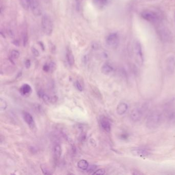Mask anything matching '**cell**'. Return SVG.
<instances>
[{
	"mask_svg": "<svg viewBox=\"0 0 175 175\" xmlns=\"http://www.w3.org/2000/svg\"><path fill=\"white\" fill-rule=\"evenodd\" d=\"M22 41L23 45L24 47H25L27 45L28 41V34L27 31L25 30H24L23 33Z\"/></svg>",
	"mask_w": 175,
	"mask_h": 175,
	"instance_id": "24",
	"label": "cell"
},
{
	"mask_svg": "<svg viewBox=\"0 0 175 175\" xmlns=\"http://www.w3.org/2000/svg\"><path fill=\"white\" fill-rule=\"evenodd\" d=\"M38 95L42 99L45 103H51V97L47 95L42 90H39L38 93Z\"/></svg>",
	"mask_w": 175,
	"mask_h": 175,
	"instance_id": "18",
	"label": "cell"
},
{
	"mask_svg": "<svg viewBox=\"0 0 175 175\" xmlns=\"http://www.w3.org/2000/svg\"><path fill=\"white\" fill-rule=\"evenodd\" d=\"M20 93L22 96L28 97L32 93V88L28 84H24L20 88Z\"/></svg>",
	"mask_w": 175,
	"mask_h": 175,
	"instance_id": "14",
	"label": "cell"
},
{
	"mask_svg": "<svg viewBox=\"0 0 175 175\" xmlns=\"http://www.w3.org/2000/svg\"><path fill=\"white\" fill-rule=\"evenodd\" d=\"M7 107V103L4 99H0V109L1 111L6 110Z\"/></svg>",
	"mask_w": 175,
	"mask_h": 175,
	"instance_id": "25",
	"label": "cell"
},
{
	"mask_svg": "<svg viewBox=\"0 0 175 175\" xmlns=\"http://www.w3.org/2000/svg\"><path fill=\"white\" fill-rule=\"evenodd\" d=\"M106 44L110 48H115L120 43V37L117 33H112L107 35L105 40Z\"/></svg>",
	"mask_w": 175,
	"mask_h": 175,
	"instance_id": "7",
	"label": "cell"
},
{
	"mask_svg": "<svg viewBox=\"0 0 175 175\" xmlns=\"http://www.w3.org/2000/svg\"><path fill=\"white\" fill-rule=\"evenodd\" d=\"M105 172H106L105 169L104 168H100V169H98L97 171H95L93 175H103L105 174Z\"/></svg>",
	"mask_w": 175,
	"mask_h": 175,
	"instance_id": "27",
	"label": "cell"
},
{
	"mask_svg": "<svg viewBox=\"0 0 175 175\" xmlns=\"http://www.w3.org/2000/svg\"><path fill=\"white\" fill-rule=\"evenodd\" d=\"M134 51L137 62L140 65H142L144 61V53L142 44L138 40L135 41L134 44Z\"/></svg>",
	"mask_w": 175,
	"mask_h": 175,
	"instance_id": "4",
	"label": "cell"
},
{
	"mask_svg": "<svg viewBox=\"0 0 175 175\" xmlns=\"http://www.w3.org/2000/svg\"><path fill=\"white\" fill-rule=\"evenodd\" d=\"M88 61V56H84L83 58V61L84 63H87Z\"/></svg>",
	"mask_w": 175,
	"mask_h": 175,
	"instance_id": "34",
	"label": "cell"
},
{
	"mask_svg": "<svg viewBox=\"0 0 175 175\" xmlns=\"http://www.w3.org/2000/svg\"><path fill=\"white\" fill-rule=\"evenodd\" d=\"M99 122L102 129L106 133H109L111 130V123L109 119L104 116H101L99 119Z\"/></svg>",
	"mask_w": 175,
	"mask_h": 175,
	"instance_id": "10",
	"label": "cell"
},
{
	"mask_svg": "<svg viewBox=\"0 0 175 175\" xmlns=\"http://www.w3.org/2000/svg\"><path fill=\"white\" fill-rule=\"evenodd\" d=\"M20 52L17 50H13L11 51V52H10L9 58H10V60L13 62L14 60L18 59L20 57Z\"/></svg>",
	"mask_w": 175,
	"mask_h": 175,
	"instance_id": "22",
	"label": "cell"
},
{
	"mask_svg": "<svg viewBox=\"0 0 175 175\" xmlns=\"http://www.w3.org/2000/svg\"><path fill=\"white\" fill-rule=\"evenodd\" d=\"M165 118L169 124H175V110L171 108H167L165 109Z\"/></svg>",
	"mask_w": 175,
	"mask_h": 175,
	"instance_id": "13",
	"label": "cell"
},
{
	"mask_svg": "<svg viewBox=\"0 0 175 175\" xmlns=\"http://www.w3.org/2000/svg\"><path fill=\"white\" fill-rule=\"evenodd\" d=\"M158 36L164 43L171 42L172 39V34L168 28L165 26H160L157 28Z\"/></svg>",
	"mask_w": 175,
	"mask_h": 175,
	"instance_id": "5",
	"label": "cell"
},
{
	"mask_svg": "<svg viewBox=\"0 0 175 175\" xmlns=\"http://www.w3.org/2000/svg\"><path fill=\"white\" fill-rule=\"evenodd\" d=\"M85 138H86V135H85V134H82L80 137V139L81 141H84L85 140Z\"/></svg>",
	"mask_w": 175,
	"mask_h": 175,
	"instance_id": "33",
	"label": "cell"
},
{
	"mask_svg": "<svg viewBox=\"0 0 175 175\" xmlns=\"http://www.w3.org/2000/svg\"><path fill=\"white\" fill-rule=\"evenodd\" d=\"M54 157L56 159H59L61 157V154H62V148L61 146L59 144H56L54 146Z\"/></svg>",
	"mask_w": 175,
	"mask_h": 175,
	"instance_id": "19",
	"label": "cell"
},
{
	"mask_svg": "<svg viewBox=\"0 0 175 175\" xmlns=\"http://www.w3.org/2000/svg\"><path fill=\"white\" fill-rule=\"evenodd\" d=\"M31 52H32V54L34 55V56H36V57H38V56H39L40 53L39 51L38 50H37V48L34 47H32L31 49Z\"/></svg>",
	"mask_w": 175,
	"mask_h": 175,
	"instance_id": "29",
	"label": "cell"
},
{
	"mask_svg": "<svg viewBox=\"0 0 175 175\" xmlns=\"http://www.w3.org/2000/svg\"><path fill=\"white\" fill-rule=\"evenodd\" d=\"M131 154L135 156L141 157V158L148 157L151 154L150 151H148V150L144 148H140V147L134 148L131 150Z\"/></svg>",
	"mask_w": 175,
	"mask_h": 175,
	"instance_id": "11",
	"label": "cell"
},
{
	"mask_svg": "<svg viewBox=\"0 0 175 175\" xmlns=\"http://www.w3.org/2000/svg\"><path fill=\"white\" fill-rule=\"evenodd\" d=\"M165 68L167 73L172 75L175 71V57L170 55L167 58L165 61Z\"/></svg>",
	"mask_w": 175,
	"mask_h": 175,
	"instance_id": "9",
	"label": "cell"
},
{
	"mask_svg": "<svg viewBox=\"0 0 175 175\" xmlns=\"http://www.w3.org/2000/svg\"><path fill=\"white\" fill-rule=\"evenodd\" d=\"M75 85H76V87L77 88L78 90H79L80 92H82L83 90V86H82L80 82H79V81H77L76 83H75Z\"/></svg>",
	"mask_w": 175,
	"mask_h": 175,
	"instance_id": "28",
	"label": "cell"
},
{
	"mask_svg": "<svg viewBox=\"0 0 175 175\" xmlns=\"http://www.w3.org/2000/svg\"><path fill=\"white\" fill-rule=\"evenodd\" d=\"M41 26L43 33L47 35H50L53 32V23L50 16L45 14L41 20Z\"/></svg>",
	"mask_w": 175,
	"mask_h": 175,
	"instance_id": "3",
	"label": "cell"
},
{
	"mask_svg": "<svg viewBox=\"0 0 175 175\" xmlns=\"http://www.w3.org/2000/svg\"><path fill=\"white\" fill-rule=\"evenodd\" d=\"M129 109V106L125 102H121L118 105L117 109H116V111L117 113L119 115H123L125 114Z\"/></svg>",
	"mask_w": 175,
	"mask_h": 175,
	"instance_id": "15",
	"label": "cell"
},
{
	"mask_svg": "<svg viewBox=\"0 0 175 175\" xmlns=\"http://www.w3.org/2000/svg\"><path fill=\"white\" fill-rule=\"evenodd\" d=\"M41 169L43 174H45V175H51V174L50 171L47 168V167L45 164H42L41 165Z\"/></svg>",
	"mask_w": 175,
	"mask_h": 175,
	"instance_id": "26",
	"label": "cell"
},
{
	"mask_svg": "<svg viewBox=\"0 0 175 175\" xmlns=\"http://www.w3.org/2000/svg\"><path fill=\"white\" fill-rule=\"evenodd\" d=\"M77 166H78V168H80L81 170L86 171L89 167V163L85 160H81L80 161H78Z\"/></svg>",
	"mask_w": 175,
	"mask_h": 175,
	"instance_id": "20",
	"label": "cell"
},
{
	"mask_svg": "<svg viewBox=\"0 0 175 175\" xmlns=\"http://www.w3.org/2000/svg\"><path fill=\"white\" fill-rule=\"evenodd\" d=\"M29 8L35 17H39L42 14V9L39 0H29Z\"/></svg>",
	"mask_w": 175,
	"mask_h": 175,
	"instance_id": "8",
	"label": "cell"
},
{
	"mask_svg": "<svg viewBox=\"0 0 175 175\" xmlns=\"http://www.w3.org/2000/svg\"><path fill=\"white\" fill-rule=\"evenodd\" d=\"M20 5L25 10L29 8V0H19Z\"/></svg>",
	"mask_w": 175,
	"mask_h": 175,
	"instance_id": "23",
	"label": "cell"
},
{
	"mask_svg": "<svg viewBox=\"0 0 175 175\" xmlns=\"http://www.w3.org/2000/svg\"><path fill=\"white\" fill-rule=\"evenodd\" d=\"M66 58L67 62L69 64V66H73L75 64V57L73 56L72 50L69 47H67L66 48Z\"/></svg>",
	"mask_w": 175,
	"mask_h": 175,
	"instance_id": "16",
	"label": "cell"
},
{
	"mask_svg": "<svg viewBox=\"0 0 175 175\" xmlns=\"http://www.w3.org/2000/svg\"><path fill=\"white\" fill-rule=\"evenodd\" d=\"M43 71H44L45 72H50V69L49 64H45V65L43 66Z\"/></svg>",
	"mask_w": 175,
	"mask_h": 175,
	"instance_id": "31",
	"label": "cell"
},
{
	"mask_svg": "<svg viewBox=\"0 0 175 175\" xmlns=\"http://www.w3.org/2000/svg\"><path fill=\"white\" fill-rule=\"evenodd\" d=\"M23 118L24 121L31 129H34L35 127V123L34 117L30 114L28 112H24L22 113Z\"/></svg>",
	"mask_w": 175,
	"mask_h": 175,
	"instance_id": "12",
	"label": "cell"
},
{
	"mask_svg": "<svg viewBox=\"0 0 175 175\" xmlns=\"http://www.w3.org/2000/svg\"><path fill=\"white\" fill-rule=\"evenodd\" d=\"M149 104L147 103H143L140 106H137L131 110L130 114V119L134 122L140 121L146 112Z\"/></svg>",
	"mask_w": 175,
	"mask_h": 175,
	"instance_id": "2",
	"label": "cell"
},
{
	"mask_svg": "<svg viewBox=\"0 0 175 175\" xmlns=\"http://www.w3.org/2000/svg\"><path fill=\"white\" fill-rule=\"evenodd\" d=\"M114 70V68L113 65L108 62L104 64L101 68L102 72L105 75H109L113 72Z\"/></svg>",
	"mask_w": 175,
	"mask_h": 175,
	"instance_id": "17",
	"label": "cell"
},
{
	"mask_svg": "<svg viewBox=\"0 0 175 175\" xmlns=\"http://www.w3.org/2000/svg\"><path fill=\"white\" fill-rule=\"evenodd\" d=\"M163 114L158 110H153L150 113L146 120V125L148 130H154L159 127L162 122Z\"/></svg>",
	"mask_w": 175,
	"mask_h": 175,
	"instance_id": "1",
	"label": "cell"
},
{
	"mask_svg": "<svg viewBox=\"0 0 175 175\" xmlns=\"http://www.w3.org/2000/svg\"><path fill=\"white\" fill-rule=\"evenodd\" d=\"M142 18L146 21L151 23L158 22L159 21L160 16L157 13L151 10H144L142 11L141 13Z\"/></svg>",
	"mask_w": 175,
	"mask_h": 175,
	"instance_id": "6",
	"label": "cell"
},
{
	"mask_svg": "<svg viewBox=\"0 0 175 175\" xmlns=\"http://www.w3.org/2000/svg\"><path fill=\"white\" fill-rule=\"evenodd\" d=\"M25 66L27 69H29L31 66V62L30 60H26L25 62Z\"/></svg>",
	"mask_w": 175,
	"mask_h": 175,
	"instance_id": "32",
	"label": "cell"
},
{
	"mask_svg": "<svg viewBox=\"0 0 175 175\" xmlns=\"http://www.w3.org/2000/svg\"><path fill=\"white\" fill-rule=\"evenodd\" d=\"M93 1L95 5L99 8H103L109 3V0H93Z\"/></svg>",
	"mask_w": 175,
	"mask_h": 175,
	"instance_id": "21",
	"label": "cell"
},
{
	"mask_svg": "<svg viewBox=\"0 0 175 175\" xmlns=\"http://www.w3.org/2000/svg\"><path fill=\"white\" fill-rule=\"evenodd\" d=\"M96 168H97V167H96V165H91L90 167H88V168L86 171H88V172H90V174H92V172H94L95 171H96L95 170H96Z\"/></svg>",
	"mask_w": 175,
	"mask_h": 175,
	"instance_id": "30",
	"label": "cell"
}]
</instances>
